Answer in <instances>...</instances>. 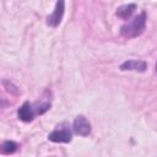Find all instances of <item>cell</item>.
Segmentation results:
<instances>
[{
  "mask_svg": "<svg viewBox=\"0 0 157 157\" xmlns=\"http://www.w3.org/2000/svg\"><path fill=\"white\" fill-rule=\"evenodd\" d=\"M120 71H139V72H145L147 70V63L145 60H136V59H130L125 60L119 65Z\"/></svg>",
  "mask_w": 157,
  "mask_h": 157,
  "instance_id": "6",
  "label": "cell"
},
{
  "mask_svg": "<svg viewBox=\"0 0 157 157\" xmlns=\"http://www.w3.org/2000/svg\"><path fill=\"white\" fill-rule=\"evenodd\" d=\"M52 104L49 101L44 102H37V103H31L28 101L23 102L22 105L17 109V118L23 121V123H29L32 121L37 115H42L47 113L50 109Z\"/></svg>",
  "mask_w": 157,
  "mask_h": 157,
  "instance_id": "1",
  "label": "cell"
},
{
  "mask_svg": "<svg viewBox=\"0 0 157 157\" xmlns=\"http://www.w3.org/2000/svg\"><path fill=\"white\" fill-rule=\"evenodd\" d=\"M72 132H75L76 135H80V136H88L91 134V123L88 121V119L85 117V115H77L72 123Z\"/></svg>",
  "mask_w": 157,
  "mask_h": 157,
  "instance_id": "5",
  "label": "cell"
},
{
  "mask_svg": "<svg viewBox=\"0 0 157 157\" xmlns=\"http://www.w3.org/2000/svg\"><path fill=\"white\" fill-rule=\"evenodd\" d=\"M64 11H65V1H63V0L56 1L53 12L47 16V25L52 28H56L63 20Z\"/></svg>",
  "mask_w": 157,
  "mask_h": 157,
  "instance_id": "4",
  "label": "cell"
},
{
  "mask_svg": "<svg viewBox=\"0 0 157 157\" xmlns=\"http://www.w3.org/2000/svg\"><path fill=\"white\" fill-rule=\"evenodd\" d=\"M146 20H147L146 11H141L131 21L124 23L120 27V31H119L120 36H123L125 38H135V37L141 36L146 27Z\"/></svg>",
  "mask_w": 157,
  "mask_h": 157,
  "instance_id": "2",
  "label": "cell"
},
{
  "mask_svg": "<svg viewBox=\"0 0 157 157\" xmlns=\"http://www.w3.org/2000/svg\"><path fill=\"white\" fill-rule=\"evenodd\" d=\"M18 150V144L12 140H6L0 145V153L2 155H11Z\"/></svg>",
  "mask_w": 157,
  "mask_h": 157,
  "instance_id": "8",
  "label": "cell"
},
{
  "mask_svg": "<svg viewBox=\"0 0 157 157\" xmlns=\"http://www.w3.org/2000/svg\"><path fill=\"white\" fill-rule=\"evenodd\" d=\"M135 9H136V4H134V2H131V4H125V5H121V6H119V7L117 9L115 15H117L118 17H120L121 20H128V18L131 17V15L134 13Z\"/></svg>",
  "mask_w": 157,
  "mask_h": 157,
  "instance_id": "7",
  "label": "cell"
},
{
  "mask_svg": "<svg viewBox=\"0 0 157 157\" xmlns=\"http://www.w3.org/2000/svg\"><path fill=\"white\" fill-rule=\"evenodd\" d=\"M48 140L55 144H69L72 140V129L67 121L59 123L52 132L48 134Z\"/></svg>",
  "mask_w": 157,
  "mask_h": 157,
  "instance_id": "3",
  "label": "cell"
}]
</instances>
